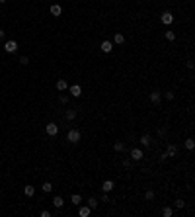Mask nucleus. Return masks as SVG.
<instances>
[{
    "label": "nucleus",
    "mask_w": 195,
    "mask_h": 217,
    "mask_svg": "<svg viewBox=\"0 0 195 217\" xmlns=\"http://www.w3.org/2000/svg\"><path fill=\"white\" fill-rule=\"evenodd\" d=\"M66 139H68L70 143H78L80 141V131L78 129H70L68 135H66Z\"/></svg>",
    "instance_id": "nucleus-1"
},
{
    "label": "nucleus",
    "mask_w": 195,
    "mask_h": 217,
    "mask_svg": "<svg viewBox=\"0 0 195 217\" xmlns=\"http://www.w3.org/2000/svg\"><path fill=\"white\" fill-rule=\"evenodd\" d=\"M4 51L6 53H16L18 51V43L16 41H6L4 43Z\"/></svg>",
    "instance_id": "nucleus-2"
},
{
    "label": "nucleus",
    "mask_w": 195,
    "mask_h": 217,
    "mask_svg": "<svg viewBox=\"0 0 195 217\" xmlns=\"http://www.w3.org/2000/svg\"><path fill=\"white\" fill-rule=\"evenodd\" d=\"M57 133H59V125H57V123H47V135L55 137Z\"/></svg>",
    "instance_id": "nucleus-3"
},
{
    "label": "nucleus",
    "mask_w": 195,
    "mask_h": 217,
    "mask_svg": "<svg viewBox=\"0 0 195 217\" xmlns=\"http://www.w3.org/2000/svg\"><path fill=\"white\" fill-rule=\"evenodd\" d=\"M160 22H162L164 26H170V24L174 22V16L170 14V12H164V14H162V18H160Z\"/></svg>",
    "instance_id": "nucleus-4"
},
{
    "label": "nucleus",
    "mask_w": 195,
    "mask_h": 217,
    "mask_svg": "<svg viewBox=\"0 0 195 217\" xmlns=\"http://www.w3.org/2000/svg\"><path fill=\"white\" fill-rule=\"evenodd\" d=\"M143 149H133V151H131V159H133V161H140V159H143Z\"/></svg>",
    "instance_id": "nucleus-5"
},
{
    "label": "nucleus",
    "mask_w": 195,
    "mask_h": 217,
    "mask_svg": "<svg viewBox=\"0 0 195 217\" xmlns=\"http://www.w3.org/2000/svg\"><path fill=\"white\" fill-rule=\"evenodd\" d=\"M68 90H70V94L74 96V98H78V96H82V88H80L78 84H72V86H70Z\"/></svg>",
    "instance_id": "nucleus-6"
},
{
    "label": "nucleus",
    "mask_w": 195,
    "mask_h": 217,
    "mask_svg": "<svg viewBox=\"0 0 195 217\" xmlns=\"http://www.w3.org/2000/svg\"><path fill=\"white\" fill-rule=\"evenodd\" d=\"M100 49H102L103 53H111V49H113V43H111V41H103L102 45H100Z\"/></svg>",
    "instance_id": "nucleus-7"
},
{
    "label": "nucleus",
    "mask_w": 195,
    "mask_h": 217,
    "mask_svg": "<svg viewBox=\"0 0 195 217\" xmlns=\"http://www.w3.org/2000/svg\"><path fill=\"white\" fill-rule=\"evenodd\" d=\"M176 155H178V147H176V145H168L166 156H176Z\"/></svg>",
    "instance_id": "nucleus-8"
},
{
    "label": "nucleus",
    "mask_w": 195,
    "mask_h": 217,
    "mask_svg": "<svg viewBox=\"0 0 195 217\" xmlns=\"http://www.w3.org/2000/svg\"><path fill=\"white\" fill-rule=\"evenodd\" d=\"M160 100H162V94H160V92H152V94H150V102H152V104H160Z\"/></svg>",
    "instance_id": "nucleus-9"
},
{
    "label": "nucleus",
    "mask_w": 195,
    "mask_h": 217,
    "mask_svg": "<svg viewBox=\"0 0 195 217\" xmlns=\"http://www.w3.org/2000/svg\"><path fill=\"white\" fill-rule=\"evenodd\" d=\"M140 145H143V147H150V145H152L150 135H143V137H140Z\"/></svg>",
    "instance_id": "nucleus-10"
},
{
    "label": "nucleus",
    "mask_w": 195,
    "mask_h": 217,
    "mask_svg": "<svg viewBox=\"0 0 195 217\" xmlns=\"http://www.w3.org/2000/svg\"><path fill=\"white\" fill-rule=\"evenodd\" d=\"M53 205H55L57 209H60L63 205H65V202H63V198H60V196H55V198H53Z\"/></svg>",
    "instance_id": "nucleus-11"
},
{
    "label": "nucleus",
    "mask_w": 195,
    "mask_h": 217,
    "mask_svg": "<svg viewBox=\"0 0 195 217\" xmlns=\"http://www.w3.org/2000/svg\"><path fill=\"white\" fill-rule=\"evenodd\" d=\"M66 88H68L66 80L65 78H59V80H57V90H66Z\"/></svg>",
    "instance_id": "nucleus-12"
},
{
    "label": "nucleus",
    "mask_w": 195,
    "mask_h": 217,
    "mask_svg": "<svg viewBox=\"0 0 195 217\" xmlns=\"http://www.w3.org/2000/svg\"><path fill=\"white\" fill-rule=\"evenodd\" d=\"M51 14L53 16H60V14H63V8H60L59 4H53L51 6Z\"/></svg>",
    "instance_id": "nucleus-13"
},
{
    "label": "nucleus",
    "mask_w": 195,
    "mask_h": 217,
    "mask_svg": "<svg viewBox=\"0 0 195 217\" xmlns=\"http://www.w3.org/2000/svg\"><path fill=\"white\" fill-rule=\"evenodd\" d=\"M102 190H103V192H111V190H113V182H111V180H106L103 186H102Z\"/></svg>",
    "instance_id": "nucleus-14"
},
{
    "label": "nucleus",
    "mask_w": 195,
    "mask_h": 217,
    "mask_svg": "<svg viewBox=\"0 0 195 217\" xmlns=\"http://www.w3.org/2000/svg\"><path fill=\"white\" fill-rule=\"evenodd\" d=\"M90 211H92V209H90L88 205H86V208H80V209H78V215H80V217H88V215H90Z\"/></svg>",
    "instance_id": "nucleus-15"
},
{
    "label": "nucleus",
    "mask_w": 195,
    "mask_h": 217,
    "mask_svg": "<svg viewBox=\"0 0 195 217\" xmlns=\"http://www.w3.org/2000/svg\"><path fill=\"white\" fill-rule=\"evenodd\" d=\"M70 202L74 203V205H80V202H82V196H80V194H72V198H70Z\"/></svg>",
    "instance_id": "nucleus-16"
},
{
    "label": "nucleus",
    "mask_w": 195,
    "mask_h": 217,
    "mask_svg": "<svg viewBox=\"0 0 195 217\" xmlns=\"http://www.w3.org/2000/svg\"><path fill=\"white\" fill-rule=\"evenodd\" d=\"M123 41H125V37H123V33H115V37H113V43H115V45H121Z\"/></svg>",
    "instance_id": "nucleus-17"
},
{
    "label": "nucleus",
    "mask_w": 195,
    "mask_h": 217,
    "mask_svg": "<svg viewBox=\"0 0 195 217\" xmlns=\"http://www.w3.org/2000/svg\"><path fill=\"white\" fill-rule=\"evenodd\" d=\"M23 194H25L28 198H31L33 194H35V188H33V186H25V188H23Z\"/></svg>",
    "instance_id": "nucleus-18"
},
{
    "label": "nucleus",
    "mask_w": 195,
    "mask_h": 217,
    "mask_svg": "<svg viewBox=\"0 0 195 217\" xmlns=\"http://www.w3.org/2000/svg\"><path fill=\"white\" fill-rule=\"evenodd\" d=\"M98 203H100V202H98L96 198H90V199H88V208H90V209H96Z\"/></svg>",
    "instance_id": "nucleus-19"
},
{
    "label": "nucleus",
    "mask_w": 195,
    "mask_h": 217,
    "mask_svg": "<svg viewBox=\"0 0 195 217\" xmlns=\"http://www.w3.org/2000/svg\"><path fill=\"white\" fill-rule=\"evenodd\" d=\"M172 213H174V209L170 208V205H168V208H164V209H162V215H164V217H172Z\"/></svg>",
    "instance_id": "nucleus-20"
},
{
    "label": "nucleus",
    "mask_w": 195,
    "mask_h": 217,
    "mask_svg": "<svg viewBox=\"0 0 195 217\" xmlns=\"http://www.w3.org/2000/svg\"><path fill=\"white\" fill-rule=\"evenodd\" d=\"M74 118H76V112H74V110H66V119H68V121H72Z\"/></svg>",
    "instance_id": "nucleus-21"
},
{
    "label": "nucleus",
    "mask_w": 195,
    "mask_h": 217,
    "mask_svg": "<svg viewBox=\"0 0 195 217\" xmlns=\"http://www.w3.org/2000/svg\"><path fill=\"white\" fill-rule=\"evenodd\" d=\"M113 149H115L117 153H123V149H125V145H123V143H121V141H117L115 145H113Z\"/></svg>",
    "instance_id": "nucleus-22"
},
{
    "label": "nucleus",
    "mask_w": 195,
    "mask_h": 217,
    "mask_svg": "<svg viewBox=\"0 0 195 217\" xmlns=\"http://www.w3.org/2000/svg\"><path fill=\"white\" fill-rule=\"evenodd\" d=\"M164 35H166V39H168V41H174V39H176V33H174V31H166Z\"/></svg>",
    "instance_id": "nucleus-23"
},
{
    "label": "nucleus",
    "mask_w": 195,
    "mask_h": 217,
    "mask_svg": "<svg viewBox=\"0 0 195 217\" xmlns=\"http://www.w3.org/2000/svg\"><path fill=\"white\" fill-rule=\"evenodd\" d=\"M43 192H53V184L51 182H45V184H43Z\"/></svg>",
    "instance_id": "nucleus-24"
},
{
    "label": "nucleus",
    "mask_w": 195,
    "mask_h": 217,
    "mask_svg": "<svg viewBox=\"0 0 195 217\" xmlns=\"http://www.w3.org/2000/svg\"><path fill=\"white\" fill-rule=\"evenodd\" d=\"M193 147H195L193 139H187V141H186V149H189V151H191V149H193Z\"/></svg>",
    "instance_id": "nucleus-25"
},
{
    "label": "nucleus",
    "mask_w": 195,
    "mask_h": 217,
    "mask_svg": "<svg viewBox=\"0 0 195 217\" xmlns=\"http://www.w3.org/2000/svg\"><path fill=\"white\" fill-rule=\"evenodd\" d=\"M144 198H146V199H154V192H152V190H148V192L144 194Z\"/></svg>",
    "instance_id": "nucleus-26"
},
{
    "label": "nucleus",
    "mask_w": 195,
    "mask_h": 217,
    "mask_svg": "<svg viewBox=\"0 0 195 217\" xmlns=\"http://www.w3.org/2000/svg\"><path fill=\"white\" fill-rule=\"evenodd\" d=\"M183 205H186V203H183V199H178V202H176V208L178 209H183Z\"/></svg>",
    "instance_id": "nucleus-27"
},
{
    "label": "nucleus",
    "mask_w": 195,
    "mask_h": 217,
    "mask_svg": "<svg viewBox=\"0 0 195 217\" xmlns=\"http://www.w3.org/2000/svg\"><path fill=\"white\" fill-rule=\"evenodd\" d=\"M28 63H29L28 57H20V65H28Z\"/></svg>",
    "instance_id": "nucleus-28"
},
{
    "label": "nucleus",
    "mask_w": 195,
    "mask_h": 217,
    "mask_svg": "<svg viewBox=\"0 0 195 217\" xmlns=\"http://www.w3.org/2000/svg\"><path fill=\"white\" fill-rule=\"evenodd\" d=\"M41 217H51V211H47V209H43V211H41Z\"/></svg>",
    "instance_id": "nucleus-29"
},
{
    "label": "nucleus",
    "mask_w": 195,
    "mask_h": 217,
    "mask_svg": "<svg viewBox=\"0 0 195 217\" xmlns=\"http://www.w3.org/2000/svg\"><path fill=\"white\" fill-rule=\"evenodd\" d=\"M164 96H166L168 100H174V92H166V94H164Z\"/></svg>",
    "instance_id": "nucleus-30"
},
{
    "label": "nucleus",
    "mask_w": 195,
    "mask_h": 217,
    "mask_svg": "<svg viewBox=\"0 0 195 217\" xmlns=\"http://www.w3.org/2000/svg\"><path fill=\"white\" fill-rule=\"evenodd\" d=\"M4 33H6L4 29H0V41H2V39H4Z\"/></svg>",
    "instance_id": "nucleus-31"
},
{
    "label": "nucleus",
    "mask_w": 195,
    "mask_h": 217,
    "mask_svg": "<svg viewBox=\"0 0 195 217\" xmlns=\"http://www.w3.org/2000/svg\"><path fill=\"white\" fill-rule=\"evenodd\" d=\"M4 2H6V0H0V4H4Z\"/></svg>",
    "instance_id": "nucleus-32"
}]
</instances>
